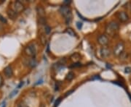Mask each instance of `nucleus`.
<instances>
[{
    "label": "nucleus",
    "instance_id": "obj_19",
    "mask_svg": "<svg viewBox=\"0 0 131 107\" xmlns=\"http://www.w3.org/2000/svg\"><path fill=\"white\" fill-rule=\"evenodd\" d=\"M0 21H2V23H7V20L5 18H4L2 14H0Z\"/></svg>",
    "mask_w": 131,
    "mask_h": 107
},
{
    "label": "nucleus",
    "instance_id": "obj_30",
    "mask_svg": "<svg viewBox=\"0 0 131 107\" xmlns=\"http://www.w3.org/2000/svg\"><path fill=\"white\" fill-rule=\"evenodd\" d=\"M1 107H6V105H5V102H4L2 104V106Z\"/></svg>",
    "mask_w": 131,
    "mask_h": 107
},
{
    "label": "nucleus",
    "instance_id": "obj_20",
    "mask_svg": "<svg viewBox=\"0 0 131 107\" xmlns=\"http://www.w3.org/2000/svg\"><path fill=\"white\" fill-rule=\"evenodd\" d=\"M125 73H127V74H128V73H130L131 72V67H126V68H125Z\"/></svg>",
    "mask_w": 131,
    "mask_h": 107
},
{
    "label": "nucleus",
    "instance_id": "obj_27",
    "mask_svg": "<svg viewBox=\"0 0 131 107\" xmlns=\"http://www.w3.org/2000/svg\"><path fill=\"white\" fill-rule=\"evenodd\" d=\"M61 98H58V101H56V102L55 103V107H57L58 106V104H59V103L61 102Z\"/></svg>",
    "mask_w": 131,
    "mask_h": 107
},
{
    "label": "nucleus",
    "instance_id": "obj_13",
    "mask_svg": "<svg viewBox=\"0 0 131 107\" xmlns=\"http://www.w3.org/2000/svg\"><path fill=\"white\" fill-rule=\"evenodd\" d=\"M7 14H8V16H9L10 18L12 19H15L16 18V17H17V13L16 12H15L13 10V9H9L8 11H7Z\"/></svg>",
    "mask_w": 131,
    "mask_h": 107
},
{
    "label": "nucleus",
    "instance_id": "obj_15",
    "mask_svg": "<svg viewBox=\"0 0 131 107\" xmlns=\"http://www.w3.org/2000/svg\"><path fill=\"white\" fill-rule=\"evenodd\" d=\"M66 33H68L69 36H71V37H75L76 36V33L71 28H67L66 29Z\"/></svg>",
    "mask_w": 131,
    "mask_h": 107
},
{
    "label": "nucleus",
    "instance_id": "obj_21",
    "mask_svg": "<svg viewBox=\"0 0 131 107\" xmlns=\"http://www.w3.org/2000/svg\"><path fill=\"white\" fill-rule=\"evenodd\" d=\"M77 28L78 29H81L82 28V23H80V22H77Z\"/></svg>",
    "mask_w": 131,
    "mask_h": 107
},
{
    "label": "nucleus",
    "instance_id": "obj_22",
    "mask_svg": "<svg viewBox=\"0 0 131 107\" xmlns=\"http://www.w3.org/2000/svg\"><path fill=\"white\" fill-rule=\"evenodd\" d=\"M18 107H29L26 104H25L24 103H20L18 105Z\"/></svg>",
    "mask_w": 131,
    "mask_h": 107
},
{
    "label": "nucleus",
    "instance_id": "obj_16",
    "mask_svg": "<svg viewBox=\"0 0 131 107\" xmlns=\"http://www.w3.org/2000/svg\"><path fill=\"white\" fill-rule=\"evenodd\" d=\"M44 29H45V32L46 34H49V33H50V31H51V28H50V27L49 25H45Z\"/></svg>",
    "mask_w": 131,
    "mask_h": 107
},
{
    "label": "nucleus",
    "instance_id": "obj_28",
    "mask_svg": "<svg viewBox=\"0 0 131 107\" xmlns=\"http://www.w3.org/2000/svg\"><path fill=\"white\" fill-rule=\"evenodd\" d=\"M24 83L23 82V81H22V82H20V84H19L18 85V89L20 88H21V87L24 85Z\"/></svg>",
    "mask_w": 131,
    "mask_h": 107
},
{
    "label": "nucleus",
    "instance_id": "obj_10",
    "mask_svg": "<svg viewBox=\"0 0 131 107\" xmlns=\"http://www.w3.org/2000/svg\"><path fill=\"white\" fill-rule=\"evenodd\" d=\"M4 73H5V76L7 78H10L13 76V69L10 66H7L6 67L4 70Z\"/></svg>",
    "mask_w": 131,
    "mask_h": 107
},
{
    "label": "nucleus",
    "instance_id": "obj_4",
    "mask_svg": "<svg viewBox=\"0 0 131 107\" xmlns=\"http://www.w3.org/2000/svg\"><path fill=\"white\" fill-rule=\"evenodd\" d=\"M11 9H13L15 12H16L17 14H18L20 12H22L25 9V7L24 5L19 1H16L12 3L11 5Z\"/></svg>",
    "mask_w": 131,
    "mask_h": 107
},
{
    "label": "nucleus",
    "instance_id": "obj_1",
    "mask_svg": "<svg viewBox=\"0 0 131 107\" xmlns=\"http://www.w3.org/2000/svg\"><path fill=\"white\" fill-rule=\"evenodd\" d=\"M119 29V24L115 21H112L107 24V25L106 27V32L108 35L114 36L118 32Z\"/></svg>",
    "mask_w": 131,
    "mask_h": 107
},
{
    "label": "nucleus",
    "instance_id": "obj_5",
    "mask_svg": "<svg viewBox=\"0 0 131 107\" xmlns=\"http://www.w3.org/2000/svg\"><path fill=\"white\" fill-rule=\"evenodd\" d=\"M124 50H125V45H124V43L122 42H119L114 47L113 53H114V54L115 56H120V55H122V54H123Z\"/></svg>",
    "mask_w": 131,
    "mask_h": 107
},
{
    "label": "nucleus",
    "instance_id": "obj_18",
    "mask_svg": "<svg viewBox=\"0 0 131 107\" xmlns=\"http://www.w3.org/2000/svg\"><path fill=\"white\" fill-rule=\"evenodd\" d=\"M46 23V20L45 18H39V23L42 24V25H45Z\"/></svg>",
    "mask_w": 131,
    "mask_h": 107
},
{
    "label": "nucleus",
    "instance_id": "obj_7",
    "mask_svg": "<svg viewBox=\"0 0 131 107\" xmlns=\"http://www.w3.org/2000/svg\"><path fill=\"white\" fill-rule=\"evenodd\" d=\"M117 17L122 23H125L129 20V17L125 12H119L117 14Z\"/></svg>",
    "mask_w": 131,
    "mask_h": 107
},
{
    "label": "nucleus",
    "instance_id": "obj_31",
    "mask_svg": "<svg viewBox=\"0 0 131 107\" xmlns=\"http://www.w3.org/2000/svg\"><path fill=\"white\" fill-rule=\"evenodd\" d=\"M71 92H73V90H71V91H69V92H68V93H67V94H66V96H68V95L71 94Z\"/></svg>",
    "mask_w": 131,
    "mask_h": 107
},
{
    "label": "nucleus",
    "instance_id": "obj_9",
    "mask_svg": "<svg viewBox=\"0 0 131 107\" xmlns=\"http://www.w3.org/2000/svg\"><path fill=\"white\" fill-rule=\"evenodd\" d=\"M100 54H101V56H102L103 58H106L108 56H110L111 54V51L110 49L106 47H103V48L101 49L100 50Z\"/></svg>",
    "mask_w": 131,
    "mask_h": 107
},
{
    "label": "nucleus",
    "instance_id": "obj_29",
    "mask_svg": "<svg viewBox=\"0 0 131 107\" xmlns=\"http://www.w3.org/2000/svg\"><path fill=\"white\" fill-rule=\"evenodd\" d=\"M41 83H42V80H41L40 81L39 80V81H38V83H36V85H38V84H41Z\"/></svg>",
    "mask_w": 131,
    "mask_h": 107
},
{
    "label": "nucleus",
    "instance_id": "obj_2",
    "mask_svg": "<svg viewBox=\"0 0 131 107\" xmlns=\"http://www.w3.org/2000/svg\"><path fill=\"white\" fill-rule=\"evenodd\" d=\"M59 12H61V14L65 17L66 19V23H69L71 20V9L69 6H66L63 5L61 7V8L59 9Z\"/></svg>",
    "mask_w": 131,
    "mask_h": 107
},
{
    "label": "nucleus",
    "instance_id": "obj_23",
    "mask_svg": "<svg viewBox=\"0 0 131 107\" xmlns=\"http://www.w3.org/2000/svg\"><path fill=\"white\" fill-rule=\"evenodd\" d=\"M71 3V1H68V0H66L63 2V5H66V6H69V5H70Z\"/></svg>",
    "mask_w": 131,
    "mask_h": 107
},
{
    "label": "nucleus",
    "instance_id": "obj_24",
    "mask_svg": "<svg viewBox=\"0 0 131 107\" xmlns=\"http://www.w3.org/2000/svg\"><path fill=\"white\" fill-rule=\"evenodd\" d=\"M41 41H42L43 44H45V43H46V38H45V37L44 36H41Z\"/></svg>",
    "mask_w": 131,
    "mask_h": 107
},
{
    "label": "nucleus",
    "instance_id": "obj_17",
    "mask_svg": "<svg viewBox=\"0 0 131 107\" xmlns=\"http://www.w3.org/2000/svg\"><path fill=\"white\" fill-rule=\"evenodd\" d=\"M18 93V90H13L12 93H10V95H9V98H13Z\"/></svg>",
    "mask_w": 131,
    "mask_h": 107
},
{
    "label": "nucleus",
    "instance_id": "obj_14",
    "mask_svg": "<svg viewBox=\"0 0 131 107\" xmlns=\"http://www.w3.org/2000/svg\"><path fill=\"white\" fill-rule=\"evenodd\" d=\"M74 73L73 72H69L66 76V79L67 80H69V81L72 80L74 79Z\"/></svg>",
    "mask_w": 131,
    "mask_h": 107
},
{
    "label": "nucleus",
    "instance_id": "obj_3",
    "mask_svg": "<svg viewBox=\"0 0 131 107\" xmlns=\"http://www.w3.org/2000/svg\"><path fill=\"white\" fill-rule=\"evenodd\" d=\"M24 51H25L26 55H28V56H31V57H34V58L37 54V49H36V47L34 43L28 44V46L25 48Z\"/></svg>",
    "mask_w": 131,
    "mask_h": 107
},
{
    "label": "nucleus",
    "instance_id": "obj_11",
    "mask_svg": "<svg viewBox=\"0 0 131 107\" xmlns=\"http://www.w3.org/2000/svg\"><path fill=\"white\" fill-rule=\"evenodd\" d=\"M37 12L38 15L40 18H45V10L43 7L38 6L37 7Z\"/></svg>",
    "mask_w": 131,
    "mask_h": 107
},
{
    "label": "nucleus",
    "instance_id": "obj_8",
    "mask_svg": "<svg viewBox=\"0 0 131 107\" xmlns=\"http://www.w3.org/2000/svg\"><path fill=\"white\" fill-rule=\"evenodd\" d=\"M98 42L100 45L105 47L108 43V38L106 35H101L98 38Z\"/></svg>",
    "mask_w": 131,
    "mask_h": 107
},
{
    "label": "nucleus",
    "instance_id": "obj_25",
    "mask_svg": "<svg viewBox=\"0 0 131 107\" xmlns=\"http://www.w3.org/2000/svg\"><path fill=\"white\" fill-rule=\"evenodd\" d=\"M81 66V64L80 63H75V64H73V65L71 66V67H80Z\"/></svg>",
    "mask_w": 131,
    "mask_h": 107
},
{
    "label": "nucleus",
    "instance_id": "obj_26",
    "mask_svg": "<svg viewBox=\"0 0 131 107\" xmlns=\"http://www.w3.org/2000/svg\"><path fill=\"white\" fill-rule=\"evenodd\" d=\"M3 82H4V81H3V78H2V77L0 75V88L3 85V83H4Z\"/></svg>",
    "mask_w": 131,
    "mask_h": 107
},
{
    "label": "nucleus",
    "instance_id": "obj_6",
    "mask_svg": "<svg viewBox=\"0 0 131 107\" xmlns=\"http://www.w3.org/2000/svg\"><path fill=\"white\" fill-rule=\"evenodd\" d=\"M24 64L31 68H34L37 65V62L34 57H31V59H26L24 61Z\"/></svg>",
    "mask_w": 131,
    "mask_h": 107
},
{
    "label": "nucleus",
    "instance_id": "obj_12",
    "mask_svg": "<svg viewBox=\"0 0 131 107\" xmlns=\"http://www.w3.org/2000/svg\"><path fill=\"white\" fill-rule=\"evenodd\" d=\"M80 57H81V56L80 55V54H78V53H74V54H73L71 56L70 58L73 61V62L77 63V62L80 59Z\"/></svg>",
    "mask_w": 131,
    "mask_h": 107
}]
</instances>
